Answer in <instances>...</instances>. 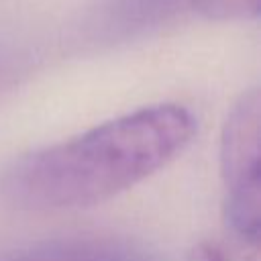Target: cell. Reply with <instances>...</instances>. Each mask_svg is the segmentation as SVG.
Masks as SVG:
<instances>
[{"label": "cell", "instance_id": "277c9868", "mask_svg": "<svg viewBox=\"0 0 261 261\" xmlns=\"http://www.w3.org/2000/svg\"><path fill=\"white\" fill-rule=\"evenodd\" d=\"M188 261H259V245L230 234V239L200 241L188 253Z\"/></svg>", "mask_w": 261, "mask_h": 261}, {"label": "cell", "instance_id": "5b68a950", "mask_svg": "<svg viewBox=\"0 0 261 261\" xmlns=\"http://www.w3.org/2000/svg\"><path fill=\"white\" fill-rule=\"evenodd\" d=\"M192 6L208 20H249L259 14L261 0H192Z\"/></svg>", "mask_w": 261, "mask_h": 261}, {"label": "cell", "instance_id": "7a4b0ae2", "mask_svg": "<svg viewBox=\"0 0 261 261\" xmlns=\"http://www.w3.org/2000/svg\"><path fill=\"white\" fill-rule=\"evenodd\" d=\"M259 106L257 90L243 94L232 106L220 139V169L226 184L224 220L232 237L257 245L261 226Z\"/></svg>", "mask_w": 261, "mask_h": 261}, {"label": "cell", "instance_id": "6da1fadb", "mask_svg": "<svg viewBox=\"0 0 261 261\" xmlns=\"http://www.w3.org/2000/svg\"><path fill=\"white\" fill-rule=\"evenodd\" d=\"M194 135L196 118L188 108L145 106L20 157L6 171L2 190L22 208L96 206L165 167Z\"/></svg>", "mask_w": 261, "mask_h": 261}, {"label": "cell", "instance_id": "3957f363", "mask_svg": "<svg viewBox=\"0 0 261 261\" xmlns=\"http://www.w3.org/2000/svg\"><path fill=\"white\" fill-rule=\"evenodd\" d=\"M0 261H161V257L126 239L71 237L33 245Z\"/></svg>", "mask_w": 261, "mask_h": 261}]
</instances>
